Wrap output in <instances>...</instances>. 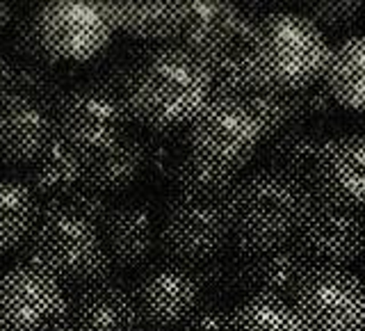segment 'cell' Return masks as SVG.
<instances>
[{"instance_id": "21", "label": "cell", "mask_w": 365, "mask_h": 331, "mask_svg": "<svg viewBox=\"0 0 365 331\" xmlns=\"http://www.w3.org/2000/svg\"><path fill=\"white\" fill-rule=\"evenodd\" d=\"M322 83L338 108L365 112V34L340 41L331 51Z\"/></svg>"}, {"instance_id": "31", "label": "cell", "mask_w": 365, "mask_h": 331, "mask_svg": "<svg viewBox=\"0 0 365 331\" xmlns=\"http://www.w3.org/2000/svg\"><path fill=\"white\" fill-rule=\"evenodd\" d=\"M176 331H231V311L217 304L199 306Z\"/></svg>"}, {"instance_id": "23", "label": "cell", "mask_w": 365, "mask_h": 331, "mask_svg": "<svg viewBox=\"0 0 365 331\" xmlns=\"http://www.w3.org/2000/svg\"><path fill=\"white\" fill-rule=\"evenodd\" d=\"M327 137L306 126H294L277 137H272L267 146V167L292 178L306 180L311 185V176L322 151Z\"/></svg>"}, {"instance_id": "27", "label": "cell", "mask_w": 365, "mask_h": 331, "mask_svg": "<svg viewBox=\"0 0 365 331\" xmlns=\"http://www.w3.org/2000/svg\"><path fill=\"white\" fill-rule=\"evenodd\" d=\"M14 91L39 98L53 108L62 96L60 83H57V78L53 76L51 66L32 64V62H23L21 66H14Z\"/></svg>"}, {"instance_id": "15", "label": "cell", "mask_w": 365, "mask_h": 331, "mask_svg": "<svg viewBox=\"0 0 365 331\" xmlns=\"http://www.w3.org/2000/svg\"><path fill=\"white\" fill-rule=\"evenodd\" d=\"M311 188L324 201L365 210V135L329 137L317 156Z\"/></svg>"}, {"instance_id": "16", "label": "cell", "mask_w": 365, "mask_h": 331, "mask_svg": "<svg viewBox=\"0 0 365 331\" xmlns=\"http://www.w3.org/2000/svg\"><path fill=\"white\" fill-rule=\"evenodd\" d=\"M313 263L294 243L262 251H235L231 279L247 295L292 297Z\"/></svg>"}, {"instance_id": "35", "label": "cell", "mask_w": 365, "mask_h": 331, "mask_svg": "<svg viewBox=\"0 0 365 331\" xmlns=\"http://www.w3.org/2000/svg\"><path fill=\"white\" fill-rule=\"evenodd\" d=\"M356 331H365V320H363V322H361V325L356 327Z\"/></svg>"}, {"instance_id": "25", "label": "cell", "mask_w": 365, "mask_h": 331, "mask_svg": "<svg viewBox=\"0 0 365 331\" xmlns=\"http://www.w3.org/2000/svg\"><path fill=\"white\" fill-rule=\"evenodd\" d=\"M249 110L262 131V137H277L294 126L304 123V110L299 91H279V89H256L245 98Z\"/></svg>"}, {"instance_id": "12", "label": "cell", "mask_w": 365, "mask_h": 331, "mask_svg": "<svg viewBox=\"0 0 365 331\" xmlns=\"http://www.w3.org/2000/svg\"><path fill=\"white\" fill-rule=\"evenodd\" d=\"M294 245L313 265L347 268L365 260V210L324 201L313 194Z\"/></svg>"}, {"instance_id": "20", "label": "cell", "mask_w": 365, "mask_h": 331, "mask_svg": "<svg viewBox=\"0 0 365 331\" xmlns=\"http://www.w3.org/2000/svg\"><path fill=\"white\" fill-rule=\"evenodd\" d=\"M87 163V158L57 137L48 146V151L34 165H30L26 183L39 197V201L43 199V203L66 201L85 183Z\"/></svg>"}, {"instance_id": "8", "label": "cell", "mask_w": 365, "mask_h": 331, "mask_svg": "<svg viewBox=\"0 0 365 331\" xmlns=\"http://www.w3.org/2000/svg\"><path fill=\"white\" fill-rule=\"evenodd\" d=\"M158 245L165 258L199 268L220 258L231 245L224 201L176 192L158 224Z\"/></svg>"}, {"instance_id": "17", "label": "cell", "mask_w": 365, "mask_h": 331, "mask_svg": "<svg viewBox=\"0 0 365 331\" xmlns=\"http://www.w3.org/2000/svg\"><path fill=\"white\" fill-rule=\"evenodd\" d=\"M103 249L117 270L142 268L158 245V224L151 205L144 201L114 203L98 226Z\"/></svg>"}, {"instance_id": "32", "label": "cell", "mask_w": 365, "mask_h": 331, "mask_svg": "<svg viewBox=\"0 0 365 331\" xmlns=\"http://www.w3.org/2000/svg\"><path fill=\"white\" fill-rule=\"evenodd\" d=\"M299 101H302V110H304V119L311 117H329L338 110V103L334 101V96L329 94V89L324 87V83L311 85L308 89L299 91Z\"/></svg>"}, {"instance_id": "30", "label": "cell", "mask_w": 365, "mask_h": 331, "mask_svg": "<svg viewBox=\"0 0 365 331\" xmlns=\"http://www.w3.org/2000/svg\"><path fill=\"white\" fill-rule=\"evenodd\" d=\"M11 44H14V51L23 57L26 62L32 64H43V66H53L39 46L37 32H34V21H32V11L30 14L19 16L16 26H14V37H11Z\"/></svg>"}, {"instance_id": "22", "label": "cell", "mask_w": 365, "mask_h": 331, "mask_svg": "<svg viewBox=\"0 0 365 331\" xmlns=\"http://www.w3.org/2000/svg\"><path fill=\"white\" fill-rule=\"evenodd\" d=\"M41 217V201L26 178H0V256L23 249Z\"/></svg>"}, {"instance_id": "3", "label": "cell", "mask_w": 365, "mask_h": 331, "mask_svg": "<svg viewBox=\"0 0 365 331\" xmlns=\"http://www.w3.org/2000/svg\"><path fill=\"white\" fill-rule=\"evenodd\" d=\"M258 89L304 91L324 78L331 49L313 21L294 11H274L256 21L242 44Z\"/></svg>"}, {"instance_id": "5", "label": "cell", "mask_w": 365, "mask_h": 331, "mask_svg": "<svg viewBox=\"0 0 365 331\" xmlns=\"http://www.w3.org/2000/svg\"><path fill=\"white\" fill-rule=\"evenodd\" d=\"M262 140L265 137L245 98L222 94L210 96L185 135L190 156L228 174L247 167Z\"/></svg>"}, {"instance_id": "10", "label": "cell", "mask_w": 365, "mask_h": 331, "mask_svg": "<svg viewBox=\"0 0 365 331\" xmlns=\"http://www.w3.org/2000/svg\"><path fill=\"white\" fill-rule=\"evenodd\" d=\"M130 295L140 325L165 331L180 327L201 306L203 283L197 268L163 258L140 272Z\"/></svg>"}, {"instance_id": "29", "label": "cell", "mask_w": 365, "mask_h": 331, "mask_svg": "<svg viewBox=\"0 0 365 331\" xmlns=\"http://www.w3.org/2000/svg\"><path fill=\"white\" fill-rule=\"evenodd\" d=\"M66 203L71 205V208L76 213H80L85 217V220H89L91 224H96L101 226L103 220L108 217L110 208H112V199L106 197V194H101L96 192L94 188H89V185H80L71 197L66 199Z\"/></svg>"}, {"instance_id": "2", "label": "cell", "mask_w": 365, "mask_h": 331, "mask_svg": "<svg viewBox=\"0 0 365 331\" xmlns=\"http://www.w3.org/2000/svg\"><path fill=\"white\" fill-rule=\"evenodd\" d=\"M313 201L306 180L262 167L237 178L224 199L235 251H262L294 243Z\"/></svg>"}, {"instance_id": "34", "label": "cell", "mask_w": 365, "mask_h": 331, "mask_svg": "<svg viewBox=\"0 0 365 331\" xmlns=\"http://www.w3.org/2000/svg\"><path fill=\"white\" fill-rule=\"evenodd\" d=\"M11 19H14V7H11L9 3H0V34L7 30Z\"/></svg>"}, {"instance_id": "11", "label": "cell", "mask_w": 365, "mask_h": 331, "mask_svg": "<svg viewBox=\"0 0 365 331\" xmlns=\"http://www.w3.org/2000/svg\"><path fill=\"white\" fill-rule=\"evenodd\" d=\"M66 288L21 260L0 274V331H53L66 308Z\"/></svg>"}, {"instance_id": "13", "label": "cell", "mask_w": 365, "mask_h": 331, "mask_svg": "<svg viewBox=\"0 0 365 331\" xmlns=\"http://www.w3.org/2000/svg\"><path fill=\"white\" fill-rule=\"evenodd\" d=\"M55 140L53 106L19 91L0 103V158L7 165H34Z\"/></svg>"}, {"instance_id": "26", "label": "cell", "mask_w": 365, "mask_h": 331, "mask_svg": "<svg viewBox=\"0 0 365 331\" xmlns=\"http://www.w3.org/2000/svg\"><path fill=\"white\" fill-rule=\"evenodd\" d=\"M171 176H174V183L180 194H190V197H199V199H212V201H224L240 178L237 174H228V171H220L201 163V160L190 156V151H185L178 158Z\"/></svg>"}, {"instance_id": "28", "label": "cell", "mask_w": 365, "mask_h": 331, "mask_svg": "<svg viewBox=\"0 0 365 331\" xmlns=\"http://www.w3.org/2000/svg\"><path fill=\"white\" fill-rule=\"evenodd\" d=\"M363 11V3H311L306 5V19L313 21L322 30H347L354 21H359Z\"/></svg>"}, {"instance_id": "1", "label": "cell", "mask_w": 365, "mask_h": 331, "mask_svg": "<svg viewBox=\"0 0 365 331\" xmlns=\"http://www.w3.org/2000/svg\"><path fill=\"white\" fill-rule=\"evenodd\" d=\"M212 96V80L197 55L178 44L142 53L125 68L121 98L130 119L153 133H174Z\"/></svg>"}, {"instance_id": "24", "label": "cell", "mask_w": 365, "mask_h": 331, "mask_svg": "<svg viewBox=\"0 0 365 331\" xmlns=\"http://www.w3.org/2000/svg\"><path fill=\"white\" fill-rule=\"evenodd\" d=\"M231 331H304L285 297L247 295L231 311Z\"/></svg>"}, {"instance_id": "18", "label": "cell", "mask_w": 365, "mask_h": 331, "mask_svg": "<svg viewBox=\"0 0 365 331\" xmlns=\"http://www.w3.org/2000/svg\"><path fill=\"white\" fill-rule=\"evenodd\" d=\"M117 30L142 41H178L187 23V3L123 0L108 3Z\"/></svg>"}, {"instance_id": "9", "label": "cell", "mask_w": 365, "mask_h": 331, "mask_svg": "<svg viewBox=\"0 0 365 331\" xmlns=\"http://www.w3.org/2000/svg\"><path fill=\"white\" fill-rule=\"evenodd\" d=\"M290 304L304 331H356L365 320V283L347 268L311 265Z\"/></svg>"}, {"instance_id": "33", "label": "cell", "mask_w": 365, "mask_h": 331, "mask_svg": "<svg viewBox=\"0 0 365 331\" xmlns=\"http://www.w3.org/2000/svg\"><path fill=\"white\" fill-rule=\"evenodd\" d=\"M14 91V64L0 53V103Z\"/></svg>"}, {"instance_id": "4", "label": "cell", "mask_w": 365, "mask_h": 331, "mask_svg": "<svg viewBox=\"0 0 365 331\" xmlns=\"http://www.w3.org/2000/svg\"><path fill=\"white\" fill-rule=\"evenodd\" d=\"M23 251L28 263L46 270L66 290L110 281L117 272L103 249L98 226L66 201L41 203V217Z\"/></svg>"}, {"instance_id": "19", "label": "cell", "mask_w": 365, "mask_h": 331, "mask_svg": "<svg viewBox=\"0 0 365 331\" xmlns=\"http://www.w3.org/2000/svg\"><path fill=\"white\" fill-rule=\"evenodd\" d=\"M148 165V146L142 137L128 133L114 144L110 151L91 158L87 163V174L83 185L94 188L96 192L114 197L133 188L137 178L144 174Z\"/></svg>"}, {"instance_id": "14", "label": "cell", "mask_w": 365, "mask_h": 331, "mask_svg": "<svg viewBox=\"0 0 365 331\" xmlns=\"http://www.w3.org/2000/svg\"><path fill=\"white\" fill-rule=\"evenodd\" d=\"M66 308L53 331H140L130 290L117 279L66 290Z\"/></svg>"}, {"instance_id": "6", "label": "cell", "mask_w": 365, "mask_h": 331, "mask_svg": "<svg viewBox=\"0 0 365 331\" xmlns=\"http://www.w3.org/2000/svg\"><path fill=\"white\" fill-rule=\"evenodd\" d=\"M53 112L57 137L87 160L123 140L133 121L119 91L96 83L62 91Z\"/></svg>"}, {"instance_id": "7", "label": "cell", "mask_w": 365, "mask_h": 331, "mask_svg": "<svg viewBox=\"0 0 365 331\" xmlns=\"http://www.w3.org/2000/svg\"><path fill=\"white\" fill-rule=\"evenodd\" d=\"M34 32L51 64H80L94 60L114 37L108 3L87 0H51L32 9Z\"/></svg>"}]
</instances>
